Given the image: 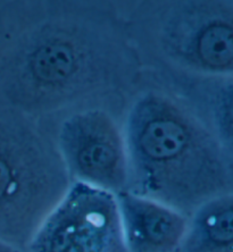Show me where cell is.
I'll use <instances>...</instances> for the list:
<instances>
[{"label": "cell", "instance_id": "cell-6", "mask_svg": "<svg viewBox=\"0 0 233 252\" xmlns=\"http://www.w3.org/2000/svg\"><path fill=\"white\" fill-rule=\"evenodd\" d=\"M56 143L72 182L115 195L128 191L124 134L106 110L95 107L72 113L61 124Z\"/></svg>", "mask_w": 233, "mask_h": 252}, {"label": "cell", "instance_id": "cell-3", "mask_svg": "<svg viewBox=\"0 0 233 252\" xmlns=\"http://www.w3.org/2000/svg\"><path fill=\"white\" fill-rule=\"evenodd\" d=\"M72 183L57 143L0 102V240L27 252Z\"/></svg>", "mask_w": 233, "mask_h": 252}, {"label": "cell", "instance_id": "cell-9", "mask_svg": "<svg viewBox=\"0 0 233 252\" xmlns=\"http://www.w3.org/2000/svg\"><path fill=\"white\" fill-rule=\"evenodd\" d=\"M201 120L233 165V77H222L201 85Z\"/></svg>", "mask_w": 233, "mask_h": 252}, {"label": "cell", "instance_id": "cell-2", "mask_svg": "<svg viewBox=\"0 0 233 252\" xmlns=\"http://www.w3.org/2000/svg\"><path fill=\"white\" fill-rule=\"evenodd\" d=\"M128 191L188 217L233 192V165L201 118L161 91L131 106L124 126Z\"/></svg>", "mask_w": 233, "mask_h": 252}, {"label": "cell", "instance_id": "cell-8", "mask_svg": "<svg viewBox=\"0 0 233 252\" xmlns=\"http://www.w3.org/2000/svg\"><path fill=\"white\" fill-rule=\"evenodd\" d=\"M180 252H233V192L208 200L192 214Z\"/></svg>", "mask_w": 233, "mask_h": 252}, {"label": "cell", "instance_id": "cell-7", "mask_svg": "<svg viewBox=\"0 0 233 252\" xmlns=\"http://www.w3.org/2000/svg\"><path fill=\"white\" fill-rule=\"evenodd\" d=\"M128 252H180L190 217L146 196L116 194Z\"/></svg>", "mask_w": 233, "mask_h": 252}, {"label": "cell", "instance_id": "cell-5", "mask_svg": "<svg viewBox=\"0 0 233 252\" xmlns=\"http://www.w3.org/2000/svg\"><path fill=\"white\" fill-rule=\"evenodd\" d=\"M27 252H128L116 195L73 182Z\"/></svg>", "mask_w": 233, "mask_h": 252}, {"label": "cell", "instance_id": "cell-4", "mask_svg": "<svg viewBox=\"0 0 233 252\" xmlns=\"http://www.w3.org/2000/svg\"><path fill=\"white\" fill-rule=\"evenodd\" d=\"M141 39L183 72L233 77V3L176 1L155 7L138 22Z\"/></svg>", "mask_w": 233, "mask_h": 252}, {"label": "cell", "instance_id": "cell-10", "mask_svg": "<svg viewBox=\"0 0 233 252\" xmlns=\"http://www.w3.org/2000/svg\"><path fill=\"white\" fill-rule=\"evenodd\" d=\"M0 252H25V251L18 249V248L5 242V241L0 240Z\"/></svg>", "mask_w": 233, "mask_h": 252}, {"label": "cell", "instance_id": "cell-1", "mask_svg": "<svg viewBox=\"0 0 233 252\" xmlns=\"http://www.w3.org/2000/svg\"><path fill=\"white\" fill-rule=\"evenodd\" d=\"M141 58L112 10L73 2L0 7V102L30 118L89 105L130 87Z\"/></svg>", "mask_w": 233, "mask_h": 252}]
</instances>
